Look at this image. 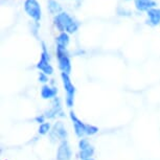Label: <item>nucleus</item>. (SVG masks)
Masks as SVG:
<instances>
[{"label": "nucleus", "mask_w": 160, "mask_h": 160, "mask_svg": "<svg viewBox=\"0 0 160 160\" xmlns=\"http://www.w3.org/2000/svg\"><path fill=\"white\" fill-rule=\"evenodd\" d=\"M53 23L56 28L59 29L60 32H66L67 34H74L80 28V23L75 21L70 15L66 12H62L58 15H56L53 18Z\"/></svg>", "instance_id": "f257e3e1"}, {"label": "nucleus", "mask_w": 160, "mask_h": 160, "mask_svg": "<svg viewBox=\"0 0 160 160\" xmlns=\"http://www.w3.org/2000/svg\"><path fill=\"white\" fill-rule=\"evenodd\" d=\"M24 11L36 23H38L41 20L42 10L38 0H25L24 1Z\"/></svg>", "instance_id": "f03ea898"}, {"label": "nucleus", "mask_w": 160, "mask_h": 160, "mask_svg": "<svg viewBox=\"0 0 160 160\" xmlns=\"http://www.w3.org/2000/svg\"><path fill=\"white\" fill-rule=\"evenodd\" d=\"M61 78L64 89L66 91V105L68 108H71L74 102V93H75V87L71 82V78L69 74L65 72H61Z\"/></svg>", "instance_id": "7ed1b4c3"}, {"label": "nucleus", "mask_w": 160, "mask_h": 160, "mask_svg": "<svg viewBox=\"0 0 160 160\" xmlns=\"http://www.w3.org/2000/svg\"><path fill=\"white\" fill-rule=\"evenodd\" d=\"M57 59L59 62V68L62 72L69 74L71 72V61L67 48H62L57 46Z\"/></svg>", "instance_id": "20e7f679"}, {"label": "nucleus", "mask_w": 160, "mask_h": 160, "mask_svg": "<svg viewBox=\"0 0 160 160\" xmlns=\"http://www.w3.org/2000/svg\"><path fill=\"white\" fill-rule=\"evenodd\" d=\"M37 68L41 72H44L45 74L50 75L53 73V67L50 64V58H49V52H48L46 46L44 43H42V52H41V58L40 61L38 62Z\"/></svg>", "instance_id": "39448f33"}, {"label": "nucleus", "mask_w": 160, "mask_h": 160, "mask_svg": "<svg viewBox=\"0 0 160 160\" xmlns=\"http://www.w3.org/2000/svg\"><path fill=\"white\" fill-rule=\"evenodd\" d=\"M49 136L52 142H56L58 140L60 141L66 140V138H67V131H66L63 122H58L53 125L52 129L49 132Z\"/></svg>", "instance_id": "423d86ee"}, {"label": "nucleus", "mask_w": 160, "mask_h": 160, "mask_svg": "<svg viewBox=\"0 0 160 160\" xmlns=\"http://www.w3.org/2000/svg\"><path fill=\"white\" fill-rule=\"evenodd\" d=\"M71 149L67 140L61 141L57 151V160H70L71 159Z\"/></svg>", "instance_id": "0eeeda50"}, {"label": "nucleus", "mask_w": 160, "mask_h": 160, "mask_svg": "<svg viewBox=\"0 0 160 160\" xmlns=\"http://www.w3.org/2000/svg\"><path fill=\"white\" fill-rule=\"evenodd\" d=\"M69 115H70V119H71L72 123H73V128H74L75 134H77L78 137L82 138L84 135H86V133H85L86 123H84L82 120L78 119V117L75 115V113L73 112V111H70Z\"/></svg>", "instance_id": "6e6552de"}, {"label": "nucleus", "mask_w": 160, "mask_h": 160, "mask_svg": "<svg viewBox=\"0 0 160 160\" xmlns=\"http://www.w3.org/2000/svg\"><path fill=\"white\" fill-rule=\"evenodd\" d=\"M134 5L137 11L139 12H148L151 8H157L156 0H134Z\"/></svg>", "instance_id": "1a4fd4ad"}, {"label": "nucleus", "mask_w": 160, "mask_h": 160, "mask_svg": "<svg viewBox=\"0 0 160 160\" xmlns=\"http://www.w3.org/2000/svg\"><path fill=\"white\" fill-rule=\"evenodd\" d=\"M148 23L152 26H157L160 24V8H154L147 12Z\"/></svg>", "instance_id": "9d476101"}, {"label": "nucleus", "mask_w": 160, "mask_h": 160, "mask_svg": "<svg viewBox=\"0 0 160 160\" xmlns=\"http://www.w3.org/2000/svg\"><path fill=\"white\" fill-rule=\"evenodd\" d=\"M58 93V89L55 87H50L48 85H44L41 88V96L43 99H50L55 98Z\"/></svg>", "instance_id": "9b49d317"}, {"label": "nucleus", "mask_w": 160, "mask_h": 160, "mask_svg": "<svg viewBox=\"0 0 160 160\" xmlns=\"http://www.w3.org/2000/svg\"><path fill=\"white\" fill-rule=\"evenodd\" d=\"M61 111V104H60V99L55 98L52 102V108L45 112V117L47 118H53L55 116L58 115V113Z\"/></svg>", "instance_id": "f8f14e48"}, {"label": "nucleus", "mask_w": 160, "mask_h": 160, "mask_svg": "<svg viewBox=\"0 0 160 160\" xmlns=\"http://www.w3.org/2000/svg\"><path fill=\"white\" fill-rule=\"evenodd\" d=\"M56 42H57V46L62 47V48H67V46L69 45V42H70L69 34H67L66 32H60L58 37L56 38Z\"/></svg>", "instance_id": "ddd939ff"}, {"label": "nucleus", "mask_w": 160, "mask_h": 160, "mask_svg": "<svg viewBox=\"0 0 160 160\" xmlns=\"http://www.w3.org/2000/svg\"><path fill=\"white\" fill-rule=\"evenodd\" d=\"M47 8H48V11H49L51 14L55 15V16L63 12L61 4H60L57 0H48L47 1Z\"/></svg>", "instance_id": "4468645a"}, {"label": "nucleus", "mask_w": 160, "mask_h": 160, "mask_svg": "<svg viewBox=\"0 0 160 160\" xmlns=\"http://www.w3.org/2000/svg\"><path fill=\"white\" fill-rule=\"evenodd\" d=\"M93 154H94V148L91 146V147H89L88 149L80 151V154H78V156H80V158L82 159V160H86V159H88V158H92Z\"/></svg>", "instance_id": "2eb2a0df"}, {"label": "nucleus", "mask_w": 160, "mask_h": 160, "mask_svg": "<svg viewBox=\"0 0 160 160\" xmlns=\"http://www.w3.org/2000/svg\"><path fill=\"white\" fill-rule=\"evenodd\" d=\"M51 131V126L49 122H45L44 123L39 126V129H38V132L40 135H46V134H49V132Z\"/></svg>", "instance_id": "dca6fc26"}, {"label": "nucleus", "mask_w": 160, "mask_h": 160, "mask_svg": "<svg viewBox=\"0 0 160 160\" xmlns=\"http://www.w3.org/2000/svg\"><path fill=\"white\" fill-rule=\"evenodd\" d=\"M98 132V127H95V126H93V125H87L86 123V129H85V133H86V135H94L96 134V133Z\"/></svg>", "instance_id": "f3484780"}, {"label": "nucleus", "mask_w": 160, "mask_h": 160, "mask_svg": "<svg viewBox=\"0 0 160 160\" xmlns=\"http://www.w3.org/2000/svg\"><path fill=\"white\" fill-rule=\"evenodd\" d=\"M89 147H91V144H90L89 140L86 139V138H82V139L80 140V142H78V148H80L81 151L88 149Z\"/></svg>", "instance_id": "a211bd4d"}, {"label": "nucleus", "mask_w": 160, "mask_h": 160, "mask_svg": "<svg viewBox=\"0 0 160 160\" xmlns=\"http://www.w3.org/2000/svg\"><path fill=\"white\" fill-rule=\"evenodd\" d=\"M38 80H39V82H41V83H47L48 82V75L45 74L44 72H40V73H39Z\"/></svg>", "instance_id": "6ab92c4d"}, {"label": "nucleus", "mask_w": 160, "mask_h": 160, "mask_svg": "<svg viewBox=\"0 0 160 160\" xmlns=\"http://www.w3.org/2000/svg\"><path fill=\"white\" fill-rule=\"evenodd\" d=\"M45 115H41V116H37L36 117V122H37L39 125H42V123H44L45 122Z\"/></svg>", "instance_id": "aec40b11"}, {"label": "nucleus", "mask_w": 160, "mask_h": 160, "mask_svg": "<svg viewBox=\"0 0 160 160\" xmlns=\"http://www.w3.org/2000/svg\"><path fill=\"white\" fill-rule=\"evenodd\" d=\"M86 160H94L93 158H88V159H86Z\"/></svg>", "instance_id": "412c9836"}]
</instances>
